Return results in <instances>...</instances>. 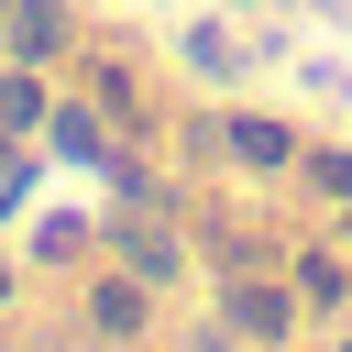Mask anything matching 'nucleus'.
I'll list each match as a JSON object with an SVG mask.
<instances>
[{
	"label": "nucleus",
	"instance_id": "f03ea898",
	"mask_svg": "<svg viewBox=\"0 0 352 352\" xmlns=\"http://www.w3.org/2000/svg\"><path fill=\"white\" fill-rule=\"evenodd\" d=\"M121 264H132V275H176V242H165V231H132V220H121Z\"/></svg>",
	"mask_w": 352,
	"mask_h": 352
},
{
	"label": "nucleus",
	"instance_id": "0eeeda50",
	"mask_svg": "<svg viewBox=\"0 0 352 352\" xmlns=\"http://www.w3.org/2000/svg\"><path fill=\"white\" fill-rule=\"evenodd\" d=\"M55 143H66V154H88V165H99V154H110V132H99V121H88V110H66V121H55Z\"/></svg>",
	"mask_w": 352,
	"mask_h": 352
},
{
	"label": "nucleus",
	"instance_id": "7ed1b4c3",
	"mask_svg": "<svg viewBox=\"0 0 352 352\" xmlns=\"http://www.w3.org/2000/svg\"><path fill=\"white\" fill-rule=\"evenodd\" d=\"M231 319H242L253 341H275V330H286V297H275V286H242V297H231Z\"/></svg>",
	"mask_w": 352,
	"mask_h": 352
},
{
	"label": "nucleus",
	"instance_id": "423d86ee",
	"mask_svg": "<svg viewBox=\"0 0 352 352\" xmlns=\"http://www.w3.org/2000/svg\"><path fill=\"white\" fill-rule=\"evenodd\" d=\"M88 319H99V330H143V297H132V286H99Z\"/></svg>",
	"mask_w": 352,
	"mask_h": 352
},
{
	"label": "nucleus",
	"instance_id": "6e6552de",
	"mask_svg": "<svg viewBox=\"0 0 352 352\" xmlns=\"http://www.w3.org/2000/svg\"><path fill=\"white\" fill-rule=\"evenodd\" d=\"M0 22H11V0H0Z\"/></svg>",
	"mask_w": 352,
	"mask_h": 352
},
{
	"label": "nucleus",
	"instance_id": "20e7f679",
	"mask_svg": "<svg viewBox=\"0 0 352 352\" xmlns=\"http://www.w3.org/2000/svg\"><path fill=\"white\" fill-rule=\"evenodd\" d=\"M231 154H242V165H286V132H275V121H231Z\"/></svg>",
	"mask_w": 352,
	"mask_h": 352
},
{
	"label": "nucleus",
	"instance_id": "1a4fd4ad",
	"mask_svg": "<svg viewBox=\"0 0 352 352\" xmlns=\"http://www.w3.org/2000/svg\"><path fill=\"white\" fill-rule=\"evenodd\" d=\"M0 286H11V275H0Z\"/></svg>",
	"mask_w": 352,
	"mask_h": 352
},
{
	"label": "nucleus",
	"instance_id": "f257e3e1",
	"mask_svg": "<svg viewBox=\"0 0 352 352\" xmlns=\"http://www.w3.org/2000/svg\"><path fill=\"white\" fill-rule=\"evenodd\" d=\"M11 55H22V66L66 55V11H55V0H11Z\"/></svg>",
	"mask_w": 352,
	"mask_h": 352
},
{
	"label": "nucleus",
	"instance_id": "39448f33",
	"mask_svg": "<svg viewBox=\"0 0 352 352\" xmlns=\"http://www.w3.org/2000/svg\"><path fill=\"white\" fill-rule=\"evenodd\" d=\"M33 121H44V88L11 77V88H0V132H33Z\"/></svg>",
	"mask_w": 352,
	"mask_h": 352
}]
</instances>
